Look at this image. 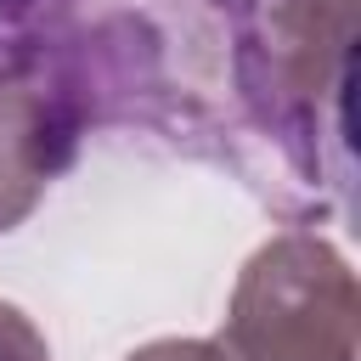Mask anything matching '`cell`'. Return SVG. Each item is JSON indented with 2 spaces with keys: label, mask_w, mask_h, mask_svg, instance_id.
I'll return each instance as SVG.
<instances>
[{
  "label": "cell",
  "mask_w": 361,
  "mask_h": 361,
  "mask_svg": "<svg viewBox=\"0 0 361 361\" xmlns=\"http://www.w3.org/2000/svg\"><path fill=\"white\" fill-rule=\"evenodd\" d=\"M350 39L355 0H271L231 45V79L248 118L310 186L327 180V152H344Z\"/></svg>",
  "instance_id": "1"
},
{
  "label": "cell",
  "mask_w": 361,
  "mask_h": 361,
  "mask_svg": "<svg viewBox=\"0 0 361 361\" xmlns=\"http://www.w3.org/2000/svg\"><path fill=\"white\" fill-rule=\"evenodd\" d=\"M355 276L316 231H282L237 271L220 350L231 361H355Z\"/></svg>",
  "instance_id": "2"
},
{
  "label": "cell",
  "mask_w": 361,
  "mask_h": 361,
  "mask_svg": "<svg viewBox=\"0 0 361 361\" xmlns=\"http://www.w3.org/2000/svg\"><path fill=\"white\" fill-rule=\"evenodd\" d=\"M85 113L34 68L0 62V231H17L73 164Z\"/></svg>",
  "instance_id": "3"
},
{
  "label": "cell",
  "mask_w": 361,
  "mask_h": 361,
  "mask_svg": "<svg viewBox=\"0 0 361 361\" xmlns=\"http://www.w3.org/2000/svg\"><path fill=\"white\" fill-rule=\"evenodd\" d=\"M0 361H51L45 333L17 305H6V299H0Z\"/></svg>",
  "instance_id": "4"
},
{
  "label": "cell",
  "mask_w": 361,
  "mask_h": 361,
  "mask_svg": "<svg viewBox=\"0 0 361 361\" xmlns=\"http://www.w3.org/2000/svg\"><path fill=\"white\" fill-rule=\"evenodd\" d=\"M124 361H231L214 338H152L141 350H130Z\"/></svg>",
  "instance_id": "5"
},
{
  "label": "cell",
  "mask_w": 361,
  "mask_h": 361,
  "mask_svg": "<svg viewBox=\"0 0 361 361\" xmlns=\"http://www.w3.org/2000/svg\"><path fill=\"white\" fill-rule=\"evenodd\" d=\"M6 6H11V0H0V11H6Z\"/></svg>",
  "instance_id": "6"
}]
</instances>
